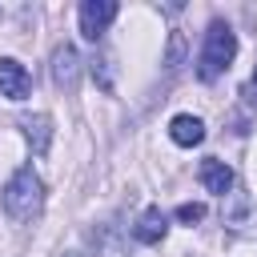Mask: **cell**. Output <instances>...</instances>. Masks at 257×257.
<instances>
[{"label": "cell", "instance_id": "ba28073f", "mask_svg": "<svg viewBox=\"0 0 257 257\" xmlns=\"http://www.w3.org/2000/svg\"><path fill=\"white\" fill-rule=\"evenodd\" d=\"M169 137H173V145L193 149V145H201V141H205V120H201V116H193V112H177V116L169 120Z\"/></svg>", "mask_w": 257, "mask_h": 257}, {"label": "cell", "instance_id": "8fae6325", "mask_svg": "<svg viewBox=\"0 0 257 257\" xmlns=\"http://www.w3.org/2000/svg\"><path fill=\"white\" fill-rule=\"evenodd\" d=\"M181 56H185V36L181 32H173L169 36V56H165V68L173 72V68H181Z\"/></svg>", "mask_w": 257, "mask_h": 257}, {"label": "cell", "instance_id": "52a82bcc", "mask_svg": "<svg viewBox=\"0 0 257 257\" xmlns=\"http://www.w3.org/2000/svg\"><path fill=\"white\" fill-rule=\"evenodd\" d=\"M20 128H24V141L32 145V153H36V157H44V153H48V145H52V116H48V112L20 116Z\"/></svg>", "mask_w": 257, "mask_h": 257}, {"label": "cell", "instance_id": "6da1fadb", "mask_svg": "<svg viewBox=\"0 0 257 257\" xmlns=\"http://www.w3.org/2000/svg\"><path fill=\"white\" fill-rule=\"evenodd\" d=\"M0 205H4V213H8L16 225L36 221L40 209H44V181H40V173H36L32 165H20V169L8 177V185H4V193H0Z\"/></svg>", "mask_w": 257, "mask_h": 257}, {"label": "cell", "instance_id": "4fadbf2b", "mask_svg": "<svg viewBox=\"0 0 257 257\" xmlns=\"http://www.w3.org/2000/svg\"><path fill=\"white\" fill-rule=\"evenodd\" d=\"M64 257H76V253H64Z\"/></svg>", "mask_w": 257, "mask_h": 257}, {"label": "cell", "instance_id": "277c9868", "mask_svg": "<svg viewBox=\"0 0 257 257\" xmlns=\"http://www.w3.org/2000/svg\"><path fill=\"white\" fill-rule=\"evenodd\" d=\"M48 72H52V84H56V88L72 92L76 80H80V56H76V48H72V44H56V48H52Z\"/></svg>", "mask_w": 257, "mask_h": 257}, {"label": "cell", "instance_id": "7a4b0ae2", "mask_svg": "<svg viewBox=\"0 0 257 257\" xmlns=\"http://www.w3.org/2000/svg\"><path fill=\"white\" fill-rule=\"evenodd\" d=\"M233 56H237V32L225 20H213L205 28V40H201V52H197V76L217 80L221 72H229Z\"/></svg>", "mask_w": 257, "mask_h": 257}, {"label": "cell", "instance_id": "9c48e42d", "mask_svg": "<svg viewBox=\"0 0 257 257\" xmlns=\"http://www.w3.org/2000/svg\"><path fill=\"white\" fill-rule=\"evenodd\" d=\"M165 233H169V217H165L157 205H149V209L137 217V225H133V237H137L141 245H157Z\"/></svg>", "mask_w": 257, "mask_h": 257}, {"label": "cell", "instance_id": "8992f818", "mask_svg": "<svg viewBox=\"0 0 257 257\" xmlns=\"http://www.w3.org/2000/svg\"><path fill=\"white\" fill-rule=\"evenodd\" d=\"M197 177H201L205 193H213V197H229V193H233V181H237V177H233V169H229L225 161H217V157H205Z\"/></svg>", "mask_w": 257, "mask_h": 257}, {"label": "cell", "instance_id": "5b68a950", "mask_svg": "<svg viewBox=\"0 0 257 257\" xmlns=\"http://www.w3.org/2000/svg\"><path fill=\"white\" fill-rule=\"evenodd\" d=\"M32 92V76L16 56H0V96L8 100H24Z\"/></svg>", "mask_w": 257, "mask_h": 257}, {"label": "cell", "instance_id": "7c38bea8", "mask_svg": "<svg viewBox=\"0 0 257 257\" xmlns=\"http://www.w3.org/2000/svg\"><path fill=\"white\" fill-rule=\"evenodd\" d=\"M253 88H257V64H253Z\"/></svg>", "mask_w": 257, "mask_h": 257}, {"label": "cell", "instance_id": "3957f363", "mask_svg": "<svg viewBox=\"0 0 257 257\" xmlns=\"http://www.w3.org/2000/svg\"><path fill=\"white\" fill-rule=\"evenodd\" d=\"M116 0H80V8H76V20H80V36L84 40H100L104 32H108V24L116 20Z\"/></svg>", "mask_w": 257, "mask_h": 257}, {"label": "cell", "instance_id": "30bf717a", "mask_svg": "<svg viewBox=\"0 0 257 257\" xmlns=\"http://www.w3.org/2000/svg\"><path fill=\"white\" fill-rule=\"evenodd\" d=\"M177 221H181V225H197V221H205V205H201V201H185V205H177Z\"/></svg>", "mask_w": 257, "mask_h": 257}]
</instances>
